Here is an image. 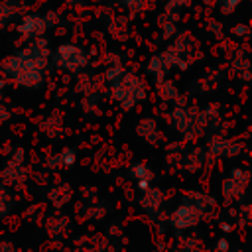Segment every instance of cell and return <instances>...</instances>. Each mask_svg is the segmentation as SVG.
I'll return each instance as SVG.
<instances>
[{"instance_id": "cell-1", "label": "cell", "mask_w": 252, "mask_h": 252, "mask_svg": "<svg viewBox=\"0 0 252 252\" xmlns=\"http://www.w3.org/2000/svg\"><path fill=\"white\" fill-rule=\"evenodd\" d=\"M53 61L59 69H65L69 73H77L87 65V53L73 43H65V45H59L55 49Z\"/></svg>"}, {"instance_id": "cell-2", "label": "cell", "mask_w": 252, "mask_h": 252, "mask_svg": "<svg viewBox=\"0 0 252 252\" xmlns=\"http://www.w3.org/2000/svg\"><path fill=\"white\" fill-rule=\"evenodd\" d=\"M47 18L39 16V14H28L20 24H18V32L26 37H37L47 30Z\"/></svg>"}, {"instance_id": "cell-3", "label": "cell", "mask_w": 252, "mask_h": 252, "mask_svg": "<svg viewBox=\"0 0 252 252\" xmlns=\"http://www.w3.org/2000/svg\"><path fill=\"white\" fill-rule=\"evenodd\" d=\"M195 222H197V211H195L193 207H189V205L179 207V209L173 213V217H171V224H175L177 228L191 226V224H195Z\"/></svg>"}, {"instance_id": "cell-4", "label": "cell", "mask_w": 252, "mask_h": 252, "mask_svg": "<svg viewBox=\"0 0 252 252\" xmlns=\"http://www.w3.org/2000/svg\"><path fill=\"white\" fill-rule=\"evenodd\" d=\"M209 2H217L224 14H230V12H234V8L238 6V0H209Z\"/></svg>"}, {"instance_id": "cell-5", "label": "cell", "mask_w": 252, "mask_h": 252, "mask_svg": "<svg viewBox=\"0 0 252 252\" xmlns=\"http://www.w3.org/2000/svg\"><path fill=\"white\" fill-rule=\"evenodd\" d=\"M16 12V8H8V4H0V26H4V22Z\"/></svg>"}, {"instance_id": "cell-6", "label": "cell", "mask_w": 252, "mask_h": 252, "mask_svg": "<svg viewBox=\"0 0 252 252\" xmlns=\"http://www.w3.org/2000/svg\"><path fill=\"white\" fill-rule=\"evenodd\" d=\"M73 156H75V152H73V150H65V152H63V154L59 156V159H61L63 163H67V165H71V163L75 161V158H73Z\"/></svg>"}, {"instance_id": "cell-7", "label": "cell", "mask_w": 252, "mask_h": 252, "mask_svg": "<svg viewBox=\"0 0 252 252\" xmlns=\"http://www.w3.org/2000/svg\"><path fill=\"white\" fill-rule=\"evenodd\" d=\"M148 173H150V171L146 169V165H136V167H134V175H136L138 179H142V177H148Z\"/></svg>"}, {"instance_id": "cell-8", "label": "cell", "mask_w": 252, "mask_h": 252, "mask_svg": "<svg viewBox=\"0 0 252 252\" xmlns=\"http://www.w3.org/2000/svg\"><path fill=\"white\" fill-rule=\"evenodd\" d=\"M232 33H236V35H242V33H246V28H244V26H238V28H232Z\"/></svg>"}, {"instance_id": "cell-9", "label": "cell", "mask_w": 252, "mask_h": 252, "mask_svg": "<svg viewBox=\"0 0 252 252\" xmlns=\"http://www.w3.org/2000/svg\"><path fill=\"white\" fill-rule=\"evenodd\" d=\"M219 250H226V242L224 240H219Z\"/></svg>"}, {"instance_id": "cell-10", "label": "cell", "mask_w": 252, "mask_h": 252, "mask_svg": "<svg viewBox=\"0 0 252 252\" xmlns=\"http://www.w3.org/2000/svg\"><path fill=\"white\" fill-rule=\"evenodd\" d=\"M2 87H4V81H0V91H2Z\"/></svg>"}]
</instances>
